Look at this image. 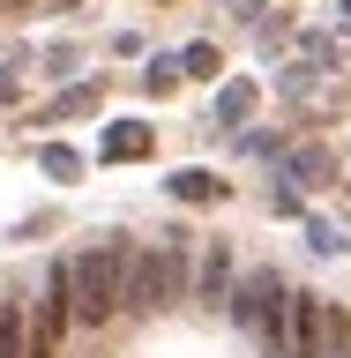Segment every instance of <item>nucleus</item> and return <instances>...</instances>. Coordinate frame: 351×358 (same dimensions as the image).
Masks as SVG:
<instances>
[{
	"label": "nucleus",
	"instance_id": "nucleus-14",
	"mask_svg": "<svg viewBox=\"0 0 351 358\" xmlns=\"http://www.w3.org/2000/svg\"><path fill=\"white\" fill-rule=\"evenodd\" d=\"M344 351H351V313L329 306V358H344Z\"/></svg>",
	"mask_w": 351,
	"mask_h": 358
},
{
	"label": "nucleus",
	"instance_id": "nucleus-2",
	"mask_svg": "<svg viewBox=\"0 0 351 358\" xmlns=\"http://www.w3.org/2000/svg\"><path fill=\"white\" fill-rule=\"evenodd\" d=\"M224 321L262 336L269 358H284L291 351V284H284V268H247L232 284V299H224Z\"/></svg>",
	"mask_w": 351,
	"mask_h": 358
},
{
	"label": "nucleus",
	"instance_id": "nucleus-12",
	"mask_svg": "<svg viewBox=\"0 0 351 358\" xmlns=\"http://www.w3.org/2000/svg\"><path fill=\"white\" fill-rule=\"evenodd\" d=\"M247 112H254V90H247V83H232V90L217 97V120H224V127H240Z\"/></svg>",
	"mask_w": 351,
	"mask_h": 358
},
{
	"label": "nucleus",
	"instance_id": "nucleus-11",
	"mask_svg": "<svg viewBox=\"0 0 351 358\" xmlns=\"http://www.w3.org/2000/svg\"><path fill=\"white\" fill-rule=\"evenodd\" d=\"M284 179H307V187H322V179H329V150H291V157H284Z\"/></svg>",
	"mask_w": 351,
	"mask_h": 358
},
{
	"label": "nucleus",
	"instance_id": "nucleus-5",
	"mask_svg": "<svg viewBox=\"0 0 351 358\" xmlns=\"http://www.w3.org/2000/svg\"><path fill=\"white\" fill-rule=\"evenodd\" d=\"M232 284H240V268H232V246H224V239H202V254H195V299L224 313Z\"/></svg>",
	"mask_w": 351,
	"mask_h": 358
},
{
	"label": "nucleus",
	"instance_id": "nucleus-1",
	"mask_svg": "<svg viewBox=\"0 0 351 358\" xmlns=\"http://www.w3.org/2000/svg\"><path fill=\"white\" fill-rule=\"evenodd\" d=\"M128 262H135L128 231H112V239L83 246V254H67V268H75V321H83V329H112L120 291H128Z\"/></svg>",
	"mask_w": 351,
	"mask_h": 358
},
{
	"label": "nucleus",
	"instance_id": "nucleus-16",
	"mask_svg": "<svg viewBox=\"0 0 351 358\" xmlns=\"http://www.w3.org/2000/svg\"><path fill=\"white\" fill-rule=\"evenodd\" d=\"M8 97H15V67H0V105H8Z\"/></svg>",
	"mask_w": 351,
	"mask_h": 358
},
{
	"label": "nucleus",
	"instance_id": "nucleus-3",
	"mask_svg": "<svg viewBox=\"0 0 351 358\" xmlns=\"http://www.w3.org/2000/svg\"><path fill=\"white\" fill-rule=\"evenodd\" d=\"M172 299H187V284H179V268H172V254H165V239H157V246H135L128 291H120V313L150 321V313H165Z\"/></svg>",
	"mask_w": 351,
	"mask_h": 358
},
{
	"label": "nucleus",
	"instance_id": "nucleus-15",
	"mask_svg": "<svg viewBox=\"0 0 351 358\" xmlns=\"http://www.w3.org/2000/svg\"><path fill=\"white\" fill-rule=\"evenodd\" d=\"M142 90H150V97H165V90H172V67H165V60H150V75H142Z\"/></svg>",
	"mask_w": 351,
	"mask_h": 358
},
{
	"label": "nucleus",
	"instance_id": "nucleus-7",
	"mask_svg": "<svg viewBox=\"0 0 351 358\" xmlns=\"http://www.w3.org/2000/svg\"><path fill=\"white\" fill-rule=\"evenodd\" d=\"M165 194H172V201H202V209H209V201H224L232 187H224L217 172H202V164H187V172H172V179H165Z\"/></svg>",
	"mask_w": 351,
	"mask_h": 358
},
{
	"label": "nucleus",
	"instance_id": "nucleus-6",
	"mask_svg": "<svg viewBox=\"0 0 351 358\" xmlns=\"http://www.w3.org/2000/svg\"><path fill=\"white\" fill-rule=\"evenodd\" d=\"M150 150H157V134L142 127V120H112V127H105V150H97V157H105V164H142Z\"/></svg>",
	"mask_w": 351,
	"mask_h": 358
},
{
	"label": "nucleus",
	"instance_id": "nucleus-4",
	"mask_svg": "<svg viewBox=\"0 0 351 358\" xmlns=\"http://www.w3.org/2000/svg\"><path fill=\"white\" fill-rule=\"evenodd\" d=\"M284 358H329V299L291 291V351Z\"/></svg>",
	"mask_w": 351,
	"mask_h": 358
},
{
	"label": "nucleus",
	"instance_id": "nucleus-10",
	"mask_svg": "<svg viewBox=\"0 0 351 358\" xmlns=\"http://www.w3.org/2000/svg\"><path fill=\"white\" fill-rule=\"evenodd\" d=\"M97 97H105V83H75V90H60V97H53V105L38 112V120H60V112H90Z\"/></svg>",
	"mask_w": 351,
	"mask_h": 358
},
{
	"label": "nucleus",
	"instance_id": "nucleus-8",
	"mask_svg": "<svg viewBox=\"0 0 351 358\" xmlns=\"http://www.w3.org/2000/svg\"><path fill=\"white\" fill-rule=\"evenodd\" d=\"M0 358H30V306L0 299Z\"/></svg>",
	"mask_w": 351,
	"mask_h": 358
},
{
	"label": "nucleus",
	"instance_id": "nucleus-9",
	"mask_svg": "<svg viewBox=\"0 0 351 358\" xmlns=\"http://www.w3.org/2000/svg\"><path fill=\"white\" fill-rule=\"evenodd\" d=\"M179 75H195V83H217V75H224V52H217L209 38H195L187 52H179Z\"/></svg>",
	"mask_w": 351,
	"mask_h": 358
},
{
	"label": "nucleus",
	"instance_id": "nucleus-13",
	"mask_svg": "<svg viewBox=\"0 0 351 358\" xmlns=\"http://www.w3.org/2000/svg\"><path fill=\"white\" fill-rule=\"evenodd\" d=\"M75 172H83V157L67 142H45V179H75Z\"/></svg>",
	"mask_w": 351,
	"mask_h": 358
}]
</instances>
